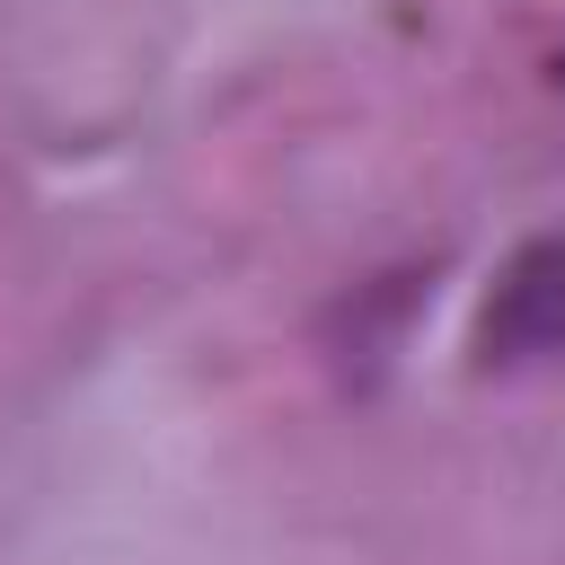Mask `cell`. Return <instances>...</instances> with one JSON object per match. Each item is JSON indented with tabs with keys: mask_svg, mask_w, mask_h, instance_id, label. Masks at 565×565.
Returning a JSON list of instances; mask_svg holds the SVG:
<instances>
[{
	"mask_svg": "<svg viewBox=\"0 0 565 565\" xmlns=\"http://www.w3.org/2000/svg\"><path fill=\"white\" fill-rule=\"evenodd\" d=\"M477 344H486V362H547V353H565V230L503 265V282H494V300L477 318Z\"/></svg>",
	"mask_w": 565,
	"mask_h": 565,
	"instance_id": "1",
	"label": "cell"
}]
</instances>
